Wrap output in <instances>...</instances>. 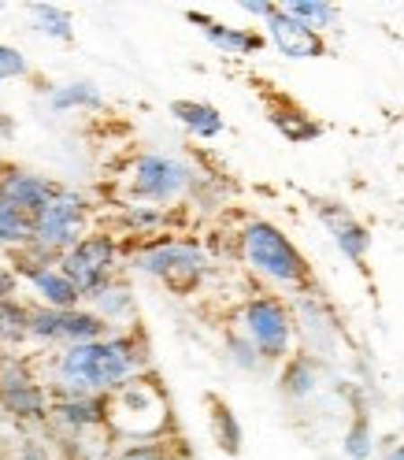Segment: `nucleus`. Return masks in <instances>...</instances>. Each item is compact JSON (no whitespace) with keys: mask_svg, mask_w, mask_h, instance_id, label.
Here are the masks:
<instances>
[{"mask_svg":"<svg viewBox=\"0 0 404 460\" xmlns=\"http://www.w3.org/2000/svg\"><path fill=\"white\" fill-rule=\"evenodd\" d=\"M15 286H19V275L12 268H0V301H12Z\"/></svg>","mask_w":404,"mask_h":460,"instance_id":"obj_28","label":"nucleus"},{"mask_svg":"<svg viewBox=\"0 0 404 460\" xmlns=\"http://www.w3.org/2000/svg\"><path fill=\"white\" fill-rule=\"evenodd\" d=\"M242 323H245V334L252 338L259 357H268V360L285 357L294 323H290V312L282 308L278 297H252L242 312Z\"/></svg>","mask_w":404,"mask_h":460,"instance_id":"obj_5","label":"nucleus"},{"mask_svg":"<svg viewBox=\"0 0 404 460\" xmlns=\"http://www.w3.org/2000/svg\"><path fill=\"white\" fill-rule=\"evenodd\" d=\"M0 409L19 416V420H45L48 416V397L38 383H22L12 390H0Z\"/></svg>","mask_w":404,"mask_h":460,"instance_id":"obj_14","label":"nucleus"},{"mask_svg":"<svg viewBox=\"0 0 404 460\" xmlns=\"http://www.w3.org/2000/svg\"><path fill=\"white\" fill-rule=\"evenodd\" d=\"M19 271L31 275L34 290L41 294L45 308H78L82 294L78 286L60 271V268H48V264H31V261H19Z\"/></svg>","mask_w":404,"mask_h":460,"instance_id":"obj_12","label":"nucleus"},{"mask_svg":"<svg viewBox=\"0 0 404 460\" xmlns=\"http://www.w3.org/2000/svg\"><path fill=\"white\" fill-rule=\"evenodd\" d=\"M242 249H245V261L264 271L268 279L282 282V286H304L308 282V264L304 256L297 252V245L282 234L275 223L264 219H252L242 234Z\"/></svg>","mask_w":404,"mask_h":460,"instance_id":"obj_2","label":"nucleus"},{"mask_svg":"<svg viewBox=\"0 0 404 460\" xmlns=\"http://www.w3.org/2000/svg\"><path fill=\"white\" fill-rule=\"evenodd\" d=\"M26 75V60H22V52L12 49V45H0V82H8V78H22Z\"/></svg>","mask_w":404,"mask_h":460,"instance_id":"obj_26","label":"nucleus"},{"mask_svg":"<svg viewBox=\"0 0 404 460\" xmlns=\"http://www.w3.org/2000/svg\"><path fill=\"white\" fill-rule=\"evenodd\" d=\"M212 405V430H215V442L226 449V453H238L242 449V427L234 420V412H230V405H223L219 397H208Z\"/></svg>","mask_w":404,"mask_h":460,"instance_id":"obj_18","label":"nucleus"},{"mask_svg":"<svg viewBox=\"0 0 404 460\" xmlns=\"http://www.w3.org/2000/svg\"><path fill=\"white\" fill-rule=\"evenodd\" d=\"M82 223H85V200L78 193L60 190L48 200V208L34 219V245L48 252H67L82 234Z\"/></svg>","mask_w":404,"mask_h":460,"instance_id":"obj_6","label":"nucleus"},{"mask_svg":"<svg viewBox=\"0 0 404 460\" xmlns=\"http://www.w3.org/2000/svg\"><path fill=\"white\" fill-rule=\"evenodd\" d=\"M22 460H45V453H41L34 442H26V446H22Z\"/></svg>","mask_w":404,"mask_h":460,"instance_id":"obj_29","label":"nucleus"},{"mask_svg":"<svg viewBox=\"0 0 404 460\" xmlns=\"http://www.w3.org/2000/svg\"><path fill=\"white\" fill-rule=\"evenodd\" d=\"M189 182V167L171 156H141L134 164L130 193L141 200H175Z\"/></svg>","mask_w":404,"mask_h":460,"instance_id":"obj_8","label":"nucleus"},{"mask_svg":"<svg viewBox=\"0 0 404 460\" xmlns=\"http://www.w3.org/2000/svg\"><path fill=\"white\" fill-rule=\"evenodd\" d=\"M386 460H404V446H397V449H393V453H390Z\"/></svg>","mask_w":404,"mask_h":460,"instance_id":"obj_30","label":"nucleus"},{"mask_svg":"<svg viewBox=\"0 0 404 460\" xmlns=\"http://www.w3.org/2000/svg\"><path fill=\"white\" fill-rule=\"evenodd\" d=\"M31 15L38 19V31H45L48 38H60V41L71 38V15L64 8H56V4H34Z\"/></svg>","mask_w":404,"mask_h":460,"instance_id":"obj_22","label":"nucleus"},{"mask_svg":"<svg viewBox=\"0 0 404 460\" xmlns=\"http://www.w3.org/2000/svg\"><path fill=\"white\" fill-rule=\"evenodd\" d=\"M193 22H200V31H205V38L212 45H219L223 52L230 56H245V52H256V49H264V38L259 34H249V31H230V26L215 22V19H205L200 12H189Z\"/></svg>","mask_w":404,"mask_h":460,"instance_id":"obj_13","label":"nucleus"},{"mask_svg":"<svg viewBox=\"0 0 404 460\" xmlns=\"http://www.w3.org/2000/svg\"><path fill=\"white\" fill-rule=\"evenodd\" d=\"M320 219L330 226V234L338 242V249L349 256L353 264H364V256H367V245H371V234L367 230L345 212L341 205H330V200H320Z\"/></svg>","mask_w":404,"mask_h":460,"instance_id":"obj_11","label":"nucleus"},{"mask_svg":"<svg viewBox=\"0 0 404 460\" xmlns=\"http://www.w3.org/2000/svg\"><path fill=\"white\" fill-rule=\"evenodd\" d=\"M371 427L364 416H356V423L349 427V435H345V453H349L353 460H367L371 456Z\"/></svg>","mask_w":404,"mask_h":460,"instance_id":"obj_25","label":"nucleus"},{"mask_svg":"<svg viewBox=\"0 0 404 460\" xmlns=\"http://www.w3.org/2000/svg\"><path fill=\"white\" fill-rule=\"evenodd\" d=\"M137 268L149 271V275H160L167 286H175L179 294H186V290L197 286V279L205 275V256H200L193 245L167 242V245H156L149 252H141Z\"/></svg>","mask_w":404,"mask_h":460,"instance_id":"obj_7","label":"nucleus"},{"mask_svg":"<svg viewBox=\"0 0 404 460\" xmlns=\"http://www.w3.org/2000/svg\"><path fill=\"white\" fill-rule=\"evenodd\" d=\"M141 353L130 338H101L85 345H67L60 357V379L71 397H101L108 390H119L137 371Z\"/></svg>","mask_w":404,"mask_h":460,"instance_id":"obj_1","label":"nucleus"},{"mask_svg":"<svg viewBox=\"0 0 404 460\" xmlns=\"http://www.w3.org/2000/svg\"><path fill=\"white\" fill-rule=\"evenodd\" d=\"M282 12L294 15L297 22H304L308 31H315V34H320L323 26H330L334 15H338V8L327 4V0H290V4H282Z\"/></svg>","mask_w":404,"mask_h":460,"instance_id":"obj_17","label":"nucleus"},{"mask_svg":"<svg viewBox=\"0 0 404 460\" xmlns=\"http://www.w3.org/2000/svg\"><path fill=\"white\" fill-rule=\"evenodd\" d=\"M48 104H52L56 111H67V108H101V93L93 90V85L75 82V85H64V90H56Z\"/></svg>","mask_w":404,"mask_h":460,"instance_id":"obj_21","label":"nucleus"},{"mask_svg":"<svg viewBox=\"0 0 404 460\" xmlns=\"http://www.w3.org/2000/svg\"><path fill=\"white\" fill-rule=\"evenodd\" d=\"M0 242L4 245H34V219L15 212L0 200Z\"/></svg>","mask_w":404,"mask_h":460,"instance_id":"obj_19","label":"nucleus"},{"mask_svg":"<svg viewBox=\"0 0 404 460\" xmlns=\"http://www.w3.org/2000/svg\"><path fill=\"white\" fill-rule=\"evenodd\" d=\"M111 264H115V242L108 234H85L60 256V271L78 286L82 297H101L108 290Z\"/></svg>","mask_w":404,"mask_h":460,"instance_id":"obj_3","label":"nucleus"},{"mask_svg":"<svg viewBox=\"0 0 404 460\" xmlns=\"http://www.w3.org/2000/svg\"><path fill=\"white\" fill-rule=\"evenodd\" d=\"M171 115H175L182 127H189L197 137H215V134H223V115H219L212 104L175 101V104H171Z\"/></svg>","mask_w":404,"mask_h":460,"instance_id":"obj_15","label":"nucleus"},{"mask_svg":"<svg viewBox=\"0 0 404 460\" xmlns=\"http://www.w3.org/2000/svg\"><path fill=\"white\" fill-rule=\"evenodd\" d=\"M268 31H271V41L278 45L282 56H290V60H312V56H323L327 45L323 38L308 31L304 22H297L294 15H285L282 8H275V15L268 19Z\"/></svg>","mask_w":404,"mask_h":460,"instance_id":"obj_10","label":"nucleus"},{"mask_svg":"<svg viewBox=\"0 0 404 460\" xmlns=\"http://www.w3.org/2000/svg\"><path fill=\"white\" fill-rule=\"evenodd\" d=\"M115 460H167V453H163L160 442H134V446H127Z\"/></svg>","mask_w":404,"mask_h":460,"instance_id":"obj_27","label":"nucleus"},{"mask_svg":"<svg viewBox=\"0 0 404 460\" xmlns=\"http://www.w3.org/2000/svg\"><path fill=\"white\" fill-rule=\"evenodd\" d=\"M271 123L290 137V141H308V137H315L320 134V127L312 123V115H304V111H297V108H275L271 111Z\"/></svg>","mask_w":404,"mask_h":460,"instance_id":"obj_20","label":"nucleus"},{"mask_svg":"<svg viewBox=\"0 0 404 460\" xmlns=\"http://www.w3.org/2000/svg\"><path fill=\"white\" fill-rule=\"evenodd\" d=\"M56 416H60L67 427H97L108 420V401L104 397H67L56 405Z\"/></svg>","mask_w":404,"mask_h":460,"instance_id":"obj_16","label":"nucleus"},{"mask_svg":"<svg viewBox=\"0 0 404 460\" xmlns=\"http://www.w3.org/2000/svg\"><path fill=\"white\" fill-rule=\"evenodd\" d=\"M56 193H60V186L41 175H31V171H8V175H0V200L31 219H38L48 208V200Z\"/></svg>","mask_w":404,"mask_h":460,"instance_id":"obj_9","label":"nucleus"},{"mask_svg":"<svg viewBox=\"0 0 404 460\" xmlns=\"http://www.w3.org/2000/svg\"><path fill=\"white\" fill-rule=\"evenodd\" d=\"M312 386H315V376H312V364H308L304 357H297V360L285 364V371H282V390H285V394L304 397V394H312Z\"/></svg>","mask_w":404,"mask_h":460,"instance_id":"obj_24","label":"nucleus"},{"mask_svg":"<svg viewBox=\"0 0 404 460\" xmlns=\"http://www.w3.org/2000/svg\"><path fill=\"white\" fill-rule=\"evenodd\" d=\"M26 334L45 338V341L85 345V341H101L108 334V323H104V315L82 312V308H31Z\"/></svg>","mask_w":404,"mask_h":460,"instance_id":"obj_4","label":"nucleus"},{"mask_svg":"<svg viewBox=\"0 0 404 460\" xmlns=\"http://www.w3.org/2000/svg\"><path fill=\"white\" fill-rule=\"evenodd\" d=\"M26 323H31V308H22L15 301H0V341L26 338Z\"/></svg>","mask_w":404,"mask_h":460,"instance_id":"obj_23","label":"nucleus"}]
</instances>
